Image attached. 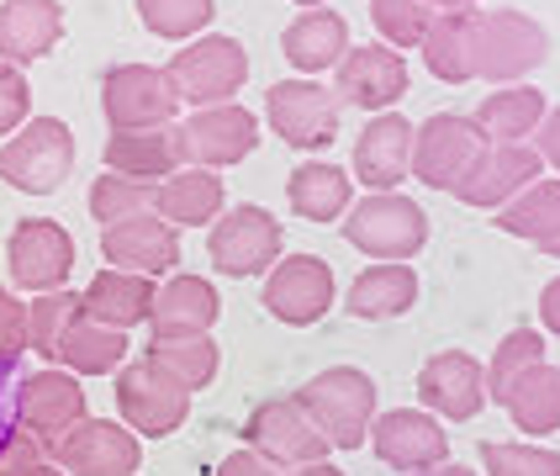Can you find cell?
<instances>
[{"label": "cell", "mask_w": 560, "mask_h": 476, "mask_svg": "<svg viewBox=\"0 0 560 476\" xmlns=\"http://www.w3.org/2000/svg\"><path fill=\"white\" fill-rule=\"evenodd\" d=\"M334 297H339V286H334V270H328V259H317V254H285L270 265V276H265V313L285 323V328H312V323H323L328 307H334Z\"/></svg>", "instance_id": "obj_11"}, {"label": "cell", "mask_w": 560, "mask_h": 476, "mask_svg": "<svg viewBox=\"0 0 560 476\" xmlns=\"http://www.w3.org/2000/svg\"><path fill=\"white\" fill-rule=\"evenodd\" d=\"M291 5H302V11H312V5H328V0H291Z\"/></svg>", "instance_id": "obj_54"}, {"label": "cell", "mask_w": 560, "mask_h": 476, "mask_svg": "<svg viewBox=\"0 0 560 476\" xmlns=\"http://www.w3.org/2000/svg\"><path fill=\"white\" fill-rule=\"evenodd\" d=\"M218 476H285V466H276L270 455H259V450H233V455H222L218 461Z\"/></svg>", "instance_id": "obj_46"}, {"label": "cell", "mask_w": 560, "mask_h": 476, "mask_svg": "<svg viewBox=\"0 0 560 476\" xmlns=\"http://www.w3.org/2000/svg\"><path fill=\"white\" fill-rule=\"evenodd\" d=\"M534 365H545V334H539V328H513L498 345L492 365H487V397L498 403L502 392L524 376V371H534Z\"/></svg>", "instance_id": "obj_41"}, {"label": "cell", "mask_w": 560, "mask_h": 476, "mask_svg": "<svg viewBox=\"0 0 560 476\" xmlns=\"http://www.w3.org/2000/svg\"><path fill=\"white\" fill-rule=\"evenodd\" d=\"M0 476H63L48 455H32V461H11V466H0Z\"/></svg>", "instance_id": "obj_49"}, {"label": "cell", "mask_w": 560, "mask_h": 476, "mask_svg": "<svg viewBox=\"0 0 560 476\" xmlns=\"http://www.w3.org/2000/svg\"><path fill=\"white\" fill-rule=\"evenodd\" d=\"M280 244H285V233H280V222L265 212V207H228L218 222H212V233H207V259L218 265V276L228 281H244V276H259V270H270L280 259Z\"/></svg>", "instance_id": "obj_10"}, {"label": "cell", "mask_w": 560, "mask_h": 476, "mask_svg": "<svg viewBox=\"0 0 560 476\" xmlns=\"http://www.w3.org/2000/svg\"><path fill=\"white\" fill-rule=\"evenodd\" d=\"M59 365L74 371V376H117L127 365V334L80 313L59 345Z\"/></svg>", "instance_id": "obj_35"}, {"label": "cell", "mask_w": 560, "mask_h": 476, "mask_svg": "<svg viewBox=\"0 0 560 476\" xmlns=\"http://www.w3.org/2000/svg\"><path fill=\"white\" fill-rule=\"evenodd\" d=\"M296 403L334 450H360L375 423V381L360 365H328L296 392Z\"/></svg>", "instance_id": "obj_2"}, {"label": "cell", "mask_w": 560, "mask_h": 476, "mask_svg": "<svg viewBox=\"0 0 560 476\" xmlns=\"http://www.w3.org/2000/svg\"><path fill=\"white\" fill-rule=\"evenodd\" d=\"M138 16H143V27L154 32V37L190 43L218 16V0H138Z\"/></svg>", "instance_id": "obj_38"}, {"label": "cell", "mask_w": 560, "mask_h": 476, "mask_svg": "<svg viewBox=\"0 0 560 476\" xmlns=\"http://www.w3.org/2000/svg\"><path fill=\"white\" fill-rule=\"evenodd\" d=\"M112 397H117V418L138 440H170L175 429H186L190 418V392L180 381H170L159 365L149 360H132L117 371L112 381Z\"/></svg>", "instance_id": "obj_7"}, {"label": "cell", "mask_w": 560, "mask_h": 476, "mask_svg": "<svg viewBox=\"0 0 560 476\" xmlns=\"http://www.w3.org/2000/svg\"><path fill=\"white\" fill-rule=\"evenodd\" d=\"M412 476H476L470 466H455V461H439V466H429V472H412Z\"/></svg>", "instance_id": "obj_51"}, {"label": "cell", "mask_w": 560, "mask_h": 476, "mask_svg": "<svg viewBox=\"0 0 560 476\" xmlns=\"http://www.w3.org/2000/svg\"><path fill=\"white\" fill-rule=\"evenodd\" d=\"M539 323H545V334L560 339V276L545 281V291H539Z\"/></svg>", "instance_id": "obj_48"}, {"label": "cell", "mask_w": 560, "mask_h": 476, "mask_svg": "<svg viewBox=\"0 0 560 476\" xmlns=\"http://www.w3.org/2000/svg\"><path fill=\"white\" fill-rule=\"evenodd\" d=\"M143 360L159 365L170 381H180L186 392H201L218 381V365H222V349L212 334H154Z\"/></svg>", "instance_id": "obj_33"}, {"label": "cell", "mask_w": 560, "mask_h": 476, "mask_svg": "<svg viewBox=\"0 0 560 476\" xmlns=\"http://www.w3.org/2000/svg\"><path fill=\"white\" fill-rule=\"evenodd\" d=\"M101 254H106L112 270H132V276L164 281L180 265V233L159 212H138V218L101 228Z\"/></svg>", "instance_id": "obj_20"}, {"label": "cell", "mask_w": 560, "mask_h": 476, "mask_svg": "<svg viewBox=\"0 0 560 476\" xmlns=\"http://www.w3.org/2000/svg\"><path fill=\"white\" fill-rule=\"evenodd\" d=\"M339 101L343 106H360V112H392L407 95V59L386 43H360L339 59Z\"/></svg>", "instance_id": "obj_21"}, {"label": "cell", "mask_w": 560, "mask_h": 476, "mask_svg": "<svg viewBox=\"0 0 560 476\" xmlns=\"http://www.w3.org/2000/svg\"><path fill=\"white\" fill-rule=\"evenodd\" d=\"M43 455L63 476H138L143 466V440L127 429L122 418H80L74 429H63L59 440L43 444Z\"/></svg>", "instance_id": "obj_5"}, {"label": "cell", "mask_w": 560, "mask_h": 476, "mask_svg": "<svg viewBox=\"0 0 560 476\" xmlns=\"http://www.w3.org/2000/svg\"><path fill=\"white\" fill-rule=\"evenodd\" d=\"M63 5L59 0H0V63H37L59 48Z\"/></svg>", "instance_id": "obj_24"}, {"label": "cell", "mask_w": 560, "mask_h": 476, "mask_svg": "<svg viewBox=\"0 0 560 476\" xmlns=\"http://www.w3.org/2000/svg\"><path fill=\"white\" fill-rule=\"evenodd\" d=\"M27 355V302L0 286V360L16 365Z\"/></svg>", "instance_id": "obj_44"}, {"label": "cell", "mask_w": 560, "mask_h": 476, "mask_svg": "<svg viewBox=\"0 0 560 476\" xmlns=\"http://www.w3.org/2000/svg\"><path fill=\"white\" fill-rule=\"evenodd\" d=\"M545 254H550V259H560V239H556V244H550V249H545Z\"/></svg>", "instance_id": "obj_55"}, {"label": "cell", "mask_w": 560, "mask_h": 476, "mask_svg": "<svg viewBox=\"0 0 560 476\" xmlns=\"http://www.w3.org/2000/svg\"><path fill=\"white\" fill-rule=\"evenodd\" d=\"M175 91H180V106L201 112V106H222L244 91L249 80V54L238 37H222V32H207V37H190L175 59L164 63Z\"/></svg>", "instance_id": "obj_4"}, {"label": "cell", "mask_w": 560, "mask_h": 476, "mask_svg": "<svg viewBox=\"0 0 560 476\" xmlns=\"http://www.w3.org/2000/svg\"><path fill=\"white\" fill-rule=\"evenodd\" d=\"M74 170V132L59 117H27L0 143V181L27 196H54Z\"/></svg>", "instance_id": "obj_3"}, {"label": "cell", "mask_w": 560, "mask_h": 476, "mask_svg": "<svg viewBox=\"0 0 560 476\" xmlns=\"http://www.w3.org/2000/svg\"><path fill=\"white\" fill-rule=\"evenodd\" d=\"M222 317V302H218V286L207 281V276H186V270H175V276H164L154 291V334H212Z\"/></svg>", "instance_id": "obj_25"}, {"label": "cell", "mask_w": 560, "mask_h": 476, "mask_svg": "<svg viewBox=\"0 0 560 476\" xmlns=\"http://www.w3.org/2000/svg\"><path fill=\"white\" fill-rule=\"evenodd\" d=\"M375 461L392 466V472H429L439 461H450V434L429 408H392V413H375L371 423V440Z\"/></svg>", "instance_id": "obj_15"}, {"label": "cell", "mask_w": 560, "mask_h": 476, "mask_svg": "<svg viewBox=\"0 0 560 476\" xmlns=\"http://www.w3.org/2000/svg\"><path fill=\"white\" fill-rule=\"evenodd\" d=\"M285 476H343L334 461H307V466H291Z\"/></svg>", "instance_id": "obj_50"}, {"label": "cell", "mask_w": 560, "mask_h": 476, "mask_svg": "<svg viewBox=\"0 0 560 476\" xmlns=\"http://www.w3.org/2000/svg\"><path fill=\"white\" fill-rule=\"evenodd\" d=\"M101 112H106L112 132L164 127L180 112V91H175L170 69H159V63H117L101 80Z\"/></svg>", "instance_id": "obj_9"}, {"label": "cell", "mask_w": 560, "mask_h": 476, "mask_svg": "<svg viewBox=\"0 0 560 476\" xmlns=\"http://www.w3.org/2000/svg\"><path fill=\"white\" fill-rule=\"evenodd\" d=\"M498 408L518 423V434H556L560 429V365H534L498 397Z\"/></svg>", "instance_id": "obj_34"}, {"label": "cell", "mask_w": 560, "mask_h": 476, "mask_svg": "<svg viewBox=\"0 0 560 476\" xmlns=\"http://www.w3.org/2000/svg\"><path fill=\"white\" fill-rule=\"evenodd\" d=\"M418 397L434 418L450 423H470L487 413V365L470 360V349H439L418 365Z\"/></svg>", "instance_id": "obj_14"}, {"label": "cell", "mask_w": 560, "mask_h": 476, "mask_svg": "<svg viewBox=\"0 0 560 476\" xmlns=\"http://www.w3.org/2000/svg\"><path fill=\"white\" fill-rule=\"evenodd\" d=\"M418 307V270L412 265H365L343 291V313L360 323H386Z\"/></svg>", "instance_id": "obj_29"}, {"label": "cell", "mask_w": 560, "mask_h": 476, "mask_svg": "<svg viewBox=\"0 0 560 476\" xmlns=\"http://www.w3.org/2000/svg\"><path fill=\"white\" fill-rule=\"evenodd\" d=\"M186 154L201 170H228V164H244L259 149V117L238 101H222V106H201L190 112L186 123Z\"/></svg>", "instance_id": "obj_19"}, {"label": "cell", "mask_w": 560, "mask_h": 476, "mask_svg": "<svg viewBox=\"0 0 560 476\" xmlns=\"http://www.w3.org/2000/svg\"><path fill=\"white\" fill-rule=\"evenodd\" d=\"M32 455H43V444L32 440L27 429L11 418V403L0 408V466H11V461H32Z\"/></svg>", "instance_id": "obj_45"}, {"label": "cell", "mask_w": 560, "mask_h": 476, "mask_svg": "<svg viewBox=\"0 0 560 476\" xmlns=\"http://www.w3.org/2000/svg\"><path fill=\"white\" fill-rule=\"evenodd\" d=\"M476 22H481V11H439L429 22L418 48H423V63L434 80L444 85L476 80Z\"/></svg>", "instance_id": "obj_30"}, {"label": "cell", "mask_w": 560, "mask_h": 476, "mask_svg": "<svg viewBox=\"0 0 560 476\" xmlns=\"http://www.w3.org/2000/svg\"><path fill=\"white\" fill-rule=\"evenodd\" d=\"M85 313V302H80V291H43V297H32L27 302V349L32 355H43L48 365H59V345L63 334H69V323Z\"/></svg>", "instance_id": "obj_37"}, {"label": "cell", "mask_w": 560, "mask_h": 476, "mask_svg": "<svg viewBox=\"0 0 560 476\" xmlns=\"http://www.w3.org/2000/svg\"><path fill=\"white\" fill-rule=\"evenodd\" d=\"M222 207H228V190H222L218 170H201V164L175 170V175L159 181V190H154V212L170 222L175 233H180V228H207V222H218Z\"/></svg>", "instance_id": "obj_26"}, {"label": "cell", "mask_w": 560, "mask_h": 476, "mask_svg": "<svg viewBox=\"0 0 560 476\" xmlns=\"http://www.w3.org/2000/svg\"><path fill=\"white\" fill-rule=\"evenodd\" d=\"M32 85L16 63H0V138H11L16 127H27Z\"/></svg>", "instance_id": "obj_43"}, {"label": "cell", "mask_w": 560, "mask_h": 476, "mask_svg": "<svg viewBox=\"0 0 560 476\" xmlns=\"http://www.w3.org/2000/svg\"><path fill=\"white\" fill-rule=\"evenodd\" d=\"M154 291H159V281H149V276H132V270H112V265H106V270H95L91 286L80 291V302H85V317L127 334V328L149 323Z\"/></svg>", "instance_id": "obj_27"}, {"label": "cell", "mask_w": 560, "mask_h": 476, "mask_svg": "<svg viewBox=\"0 0 560 476\" xmlns=\"http://www.w3.org/2000/svg\"><path fill=\"white\" fill-rule=\"evenodd\" d=\"M244 444L259 450V455H270L285 472L291 466H307V461H328V450H334L296 397H265L244 418Z\"/></svg>", "instance_id": "obj_13"}, {"label": "cell", "mask_w": 560, "mask_h": 476, "mask_svg": "<svg viewBox=\"0 0 560 476\" xmlns=\"http://www.w3.org/2000/svg\"><path fill=\"white\" fill-rule=\"evenodd\" d=\"M429 5H434V11H470L476 0H429Z\"/></svg>", "instance_id": "obj_53"}, {"label": "cell", "mask_w": 560, "mask_h": 476, "mask_svg": "<svg viewBox=\"0 0 560 476\" xmlns=\"http://www.w3.org/2000/svg\"><path fill=\"white\" fill-rule=\"evenodd\" d=\"M439 11L429 0H371V27L381 32L375 43H386V48H418L423 43V32L434 22Z\"/></svg>", "instance_id": "obj_40"}, {"label": "cell", "mask_w": 560, "mask_h": 476, "mask_svg": "<svg viewBox=\"0 0 560 476\" xmlns=\"http://www.w3.org/2000/svg\"><path fill=\"white\" fill-rule=\"evenodd\" d=\"M550 59V32L529 11H481L476 22V80L492 85H524Z\"/></svg>", "instance_id": "obj_6"}, {"label": "cell", "mask_w": 560, "mask_h": 476, "mask_svg": "<svg viewBox=\"0 0 560 476\" xmlns=\"http://www.w3.org/2000/svg\"><path fill=\"white\" fill-rule=\"evenodd\" d=\"M154 181H127V175H101L91 186V218L101 228H112V222H127L138 218V212H154Z\"/></svg>", "instance_id": "obj_39"}, {"label": "cell", "mask_w": 560, "mask_h": 476, "mask_svg": "<svg viewBox=\"0 0 560 476\" xmlns=\"http://www.w3.org/2000/svg\"><path fill=\"white\" fill-rule=\"evenodd\" d=\"M11 418H16L37 444L59 440L63 429H74V423L85 418L80 376L63 371V365H43V371H32V376H16V386H11Z\"/></svg>", "instance_id": "obj_12"}, {"label": "cell", "mask_w": 560, "mask_h": 476, "mask_svg": "<svg viewBox=\"0 0 560 476\" xmlns=\"http://www.w3.org/2000/svg\"><path fill=\"white\" fill-rule=\"evenodd\" d=\"M343 239L360 254H371L375 265H407L429 244V218L402 190H371L343 212Z\"/></svg>", "instance_id": "obj_1"}, {"label": "cell", "mask_w": 560, "mask_h": 476, "mask_svg": "<svg viewBox=\"0 0 560 476\" xmlns=\"http://www.w3.org/2000/svg\"><path fill=\"white\" fill-rule=\"evenodd\" d=\"M285 201L307 222H339L354 207V175H343L328 159H307L285 175Z\"/></svg>", "instance_id": "obj_31"}, {"label": "cell", "mask_w": 560, "mask_h": 476, "mask_svg": "<svg viewBox=\"0 0 560 476\" xmlns=\"http://www.w3.org/2000/svg\"><path fill=\"white\" fill-rule=\"evenodd\" d=\"M280 54L302 74L339 69V59L349 54V22L339 11H328V5H312V11H302L291 27L280 32Z\"/></svg>", "instance_id": "obj_28"}, {"label": "cell", "mask_w": 560, "mask_h": 476, "mask_svg": "<svg viewBox=\"0 0 560 476\" xmlns=\"http://www.w3.org/2000/svg\"><path fill=\"white\" fill-rule=\"evenodd\" d=\"M5 265H11V281L22 286V291H32V297L63 291L69 270H74V239L48 218H22L11 228Z\"/></svg>", "instance_id": "obj_17"}, {"label": "cell", "mask_w": 560, "mask_h": 476, "mask_svg": "<svg viewBox=\"0 0 560 476\" xmlns=\"http://www.w3.org/2000/svg\"><path fill=\"white\" fill-rule=\"evenodd\" d=\"M545 91H534V85H498V91L487 95L481 106H476V132H481V143H524L534 138V127L545 123Z\"/></svg>", "instance_id": "obj_32"}, {"label": "cell", "mask_w": 560, "mask_h": 476, "mask_svg": "<svg viewBox=\"0 0 560 476\" xmlns=\"http://www.w3.org/2000/svg\"><path fill=\"white\" fill-rule=\"evenodd\" d=\"M534 154L545 159V164H556V175H560V106H550L545 123L534 127Z\"/></svg>", "instance_id": "obj_47"}, {"label": "cell", "mask_w": 560, "mask_h": 476, "mask_svg": "<svg viewBox=\"0 0 560 476\" xmlns=\"http://www.w3.org/2000/svg\"><path fill=\"white\" fill-rule=\"evenodd\" d=\"M11 386H16V365H5V360H0V408L11 403Z\"/></svg>", "instance_id": "obj_52"}, {"label": "cell", "mask_w": 560, "mask_h": 476, "mask_svg": "<svg viewBox=\"0 0 560 476\" xmlns=\"http://www.w3.org/2000/svg\"><path fill=\"white\" fill-rule=\"evenodd\" d=\"M186 132L180 123L164 127H132V132H112L106 138V170L127 175V181H170L175 170H186Z\"/></svg>", "instance_id": "obj_23"}, {"label": "cell", "mask_w": 560, "mask_h": 476, "mask_svg": "<svg viewBox=\"0 0 560 476\" xmlns=\"http://www.w3.org/2000/svg\"><path fill=\"white\" fill-rule=\"evenodd\" d=\"M481 132L460 112H439L423 127H412V181L429 190H450L470 170V159L481 154Z\"/></svg>", "instance_id": "obj_18"}, {"label": "cell", "mask_w": 560, "mask_h": 476, "mask_svg": "<svg viewBox=\"0 0 560 476\" xmlns=\"http://www.w3.org/2000/svg\"><path fill=\"white\" fill-rule=\"evenodd\" d=\"M481 476H560V450L550 444H498L487 440L481 444Z\"/></svg>", "instance_id": "obj_42"}, {"label": "cell", "mask_w": 560, "mask_h": 476, "mask_svg": "<svg viewBox=\"0 0 560 476\" xmlns=\"http://www.w3.org/2000/svg\"><path fill=\"white\" fill-rule=\"evenodd\" d=\"M265 123L285 149L317 154L339 138V95L317 80H276L265 95Z\"/></svg>", "instance_id": "obj_8"}, {"label": "cell", "mask_w": 560, "mask_h": 476, "mask_svg": "<svg viewBox=\"0 0 560 476\" xmlns=\"http://www.w3.org/2000/svg\"><path fill=\"white\" fill-rule=\"evenodd\" d=\"M354 186L397 190L412 175V123L397 112H375L354 138Z\"/></svg>", "instance_id": "obj_22"}, {"label": "cell", "mask_w": 560, "mask_h": 476, "mask_svg": "<svg viewBox=\"0 0 560 476\" xmlns=\"http://www.w3.org/2000/svg\"><path fill=\"white\" fill-rule=\"evenodd\" d=\"M498 228L508 239H524L534 249H550L560 239V181H534L508 207H498Z\"/></svg>", "instance_id": "obj_36"}, {"label": "cell", "mask_w": 560, "mask_h": 476, "mask_svg": "<svg viewBox=\"0 0 560 476\" xmlns=\"http://www.w3.org/2000/svg\"><path fill=\"white\" fill-rule=\"evenodd\" d=\"M539 175H545V159L534 154V143H487L481 154L470 159L466 175L450 186V196L466 201V207L498 212V207H508L524 186H534Z\"/></svg>", "instance_id": "obj_16"}]
</instances>
